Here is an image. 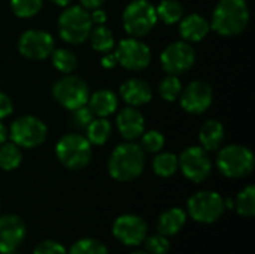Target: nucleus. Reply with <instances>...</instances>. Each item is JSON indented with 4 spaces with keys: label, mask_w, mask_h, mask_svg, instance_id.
I'll return each mask as SVG.
<instances>
[{
    "label": "nucleus",
    "mask_w": 255,
    "mask_h": 254,
    "mask_svg": "<svg viewBox=\"0 0 255 254\" xmlns=\"http://www.w3.org/2000/svg\"><path fill=\"white\" fill-rule=\"evenodd\" d=\"M145 169V151L134 142L120 144L108 162L109 175L121 183L133 181Z\"/></svg>",
    "instance_id": "obj_1"
},
{
    "label": "nucleus",
    "mask_w": 255,
    "mask_h": 254,
    "mask_svg": "<svg viewBox=\"0 0 255 254\" xmlns=\"http://www.w3.org/2000/svg\"><path fill=\"white\" fill-rule=\"evenodd\" d=\"M250 22L247 0H220L214 9L211 27L221 36L241 34Z\"/></svg>",
    "instance_id": "obj_2"
},
{
    "label": "nucleus",
    "mask_w": 255,
    "mask_h": 254,
    "mask_svg": "<svg viewBox=\"0 0 255 254\" xmlns=\"http://www.w3.org/2000/svg\"><path fill=\"white\" fill-rule=\"evenodd\" d=\"M55 154L64 168L81 171L87 168L91 160V144L79 133H69L57 142Z\"/></svg>",
    "instance_id": "obj_3"
},
{
    "label": "nucleus",
    "mask_w": 255,
    "mask_h": 254,
    "mask_svg": "<svg viewBox=\"0 0 255 254\" xmlns=\"http://www.w3.org/2000/svg\"><path fill=\"white\" fill-rule=\"evenodd\" d=\"M57 25L60 37L64 42L78 45L88 39L93 28V21L88 10L82 6H69L58 16Z\"/></svg>",
    "instance_id": "obj_4"
},
{
    "label": "nucleus",
    "mask_w": 255,
    "mask_h": 254,
    "mask_svg": "<svg viewBox=\"0 0 255 254\" xmlns=\"http://www.w3.org/2000/svg\"><path fill=\"white\" fill-rule=\"evenodd\" d=\"M217 166L220 172L227 178L248 177L254 169L253 151L244 145H227L220 150L217 157Z\"/></svg>",
    "instance_id": "obj_5"
},
{
    "label": "nucleus",
    "mask_w": 255,
    "mask_h": 254,
    "mask_svg": "<svg viewBox=\"0 0 255 254\" xmlns=\"http://www.w3.org/2000/svg\"><path fill=\"white\" fill-rule=\"evenodd\" d=\"M155 6L148 0H133L123 12V24L131 37L146 36L157 22Z\"/></svg>",
    "instance_id": "obj_6"
},
{
    "label": "nucleus",
    "mask_w": 255,
    "mask_h": 254,
    "mask_svg": "<svg viewBox=\"0 0 255 254\" xmlns=\"http://www.w3.org/2000/svg\"><path fill=\"white\" fill-rule=\"evenodd\" d=\"M226 211L224 198L211 190H202L193 195L187 204V213L193 220L202 225H212L221 219Z\"/></svg>",
    "instance_id": "obj_7"
},
{
    "label": "nucleus",
    "mask_w": 255,
    "mask_h": 254,
    "mask_svg": "<svg viewBox=\"0 0 255 254\" xmlns=\"http://www.w3.org/2000/svg\"><path fill=\"white\" fill-rule=\"evenodd\" d=\"M52 97L66 109H76L87 105L90 90L87 82L75 75H64L52 85Z\"/></svg>",
    "instance_id": "obj_8"
},
{
    "label": "nucleus",
    "mask_w": 255,
    "mask_h": 254,
    "mask_svg": "<svg viewBox=\"0 0 255 254\" xmlns=\"http://www.w3.org/2000/svg\"><path fill=\"white\" fill-rule=\"evenodd\" d=\"M9 136L19 148H36L45 142L48 136V127L42 120L33 115H24L10 124Z\"/></svg>",
    "instance_id": "obj_9"
},
{
    "label": "nucleus",
    "mask_w": 255,
    "mask_h": 254,
    "mask_svg": "<svg viewBox=\"0 0 255 254\" xmlns=\"http://www.w3.org/2000/svg\"><path fill=\"white\" fill-rule=\"evenodd\" d=\"M178 166L185 178L193 183H203L212 172V162L202 147H188L178 157Z\"/></svg>",
    "instance_id": "obj_10"
},
{
    "label": "nucleus",
    "mask_w": 255,
    "mask_h": 254,
    "mask_svg": "<svg viewBox=\"0 0 255 254\" xmlns=\"http://www.w3.org/2000/svg\"><path fill=\"white\" fill-rule=\"evenodd\" d=\"M115 55L118 64L128 70H143L151 63L149 46L137 37L123 39L115 49Z\"/></svg>",
    "instance_id": "obj_11"
},
{
    "label": "nucleus",
    "mask_w": 255,
    "mask_h": 254,
    "mask_svg": "<svg viewBox=\"0 0 255 254\" xmlns=\"http://www.w3.org/2000/svg\"><path fill=\"white\" fill-rule=\"evenodd\" d=\"M112 234L118 243L127 247H137L143 244L148 235L146 222L136 214L120 216L112 225Z\"/></svg>",
    "instance_id": "obj_12"
},
{
    "label": "nucleus",
    "mask_w": 255,
    "mask_h": 254,
    "mask_svg": "<svg viewBox=\"0 0 255 254\" xmlns=\"http://www.w3.org/2000/svg\"><path fill=\"white\" fill-rule=\"evenodd\" d=\"M196 63V52L185 40H178L166 46L161 54V66L167 75H181L188 72Z\"/></svg>",
    "instance_id": "obj_13"
},
{
    "label": "nucleus",
    "mask_w": 255,
    "mask_h": 254,
    "mask_svg": "<svg viewBox=\"0 0 255 254\" xmlns=\"http://www.w3.org/2000/svg\"><path fill=\"white\" fill-rule=\"evenodd\" d=\"M18 51L30 60H45L54 51V39L45 30H27L18 39Z\"/></svg>",
    "instance_id": "obj_14"
},
{
    "label": "nucleus",
    "mask_w": 255,
    "mask_h": 254,
    "mask_svg": "<svg viewBox=\"0 0 255 254\" xmlns=\"http://www.w3.org/2000/svg\"><path fill=\"white\" fill-rule=\"evenodd\" d=\"M27 235V226L24 220L16 214L0 216V253L9 254L24 243Z\"/></svg>",
    "instance_id": "obj_15"
},
{
    "label": "nucleus",
    "mask_w": 255,
    "mask_h": 254,
    "mask_svg": "<svg viewBox=\"0 0 255 254\" xmlns=\"http://www.w3.org/2000/svg\"><path fill=\"white\" fill-rule=\"evenodd\" d=\"M181 106L190 114H202L205 112L214 99L212 87L205 81H193L190 82L179 94Z\"/></svg>",
    "instance_id": "obj_16"
},
{
    "label": "nucleus",
    "mask_w": 255,
    "mask_h": 254,
    "mask_svg": "<svg viewBox=\"0 0 255 254\" xmlns=\"http://www.w3.org/2000/svg\"><path fill=\"white\" fill-rule=\"evenodd\" d=\"M117 127L124 139L133 141L145 132V118L139 109L134 106H127L118 112Z\"/></svg>",
    "instance_id": "obj_17"
},
{
    "label": "nucleus",
    "mask_w": 255,
    "mask_h": 254,
    "mask_svg": "<svg viewBox=\"0 0 255 254\" xmlns=\"http://www.w3.org/2000/svg\"><path fill=\"white\" fill-rule=\"evenodd\" d=\"M120 94L130 106H142L146 105L152 99V90L149 84L140 78H130L120 87Z\"/></svg>",
    "instance_id": "obj_18"
},
{
    "label": "nucleus",
    "mask_w": 255,
    "mask_h": 254,
    "mask_svg": "<svg viewBox=\"0 0 255 254\" xmlns=\"http://www.w3.org/2000/svg\"><path fill=\"white\" fill-rule=\"evenodd\" d=\"M211 30L208 19L199 13H190L179 21V34L185 42H200Z\"/></svg>",
    "instance_id": "obj_19"
},
{
    "label": "nucleus",
    "mask_w": 255,
    "mask_h": 254,
    "mask_svg": "<svg viewBox=\"0 0 255 254\" xmlns=\"http://www.w3.org/2000/svg\"><path fill=\"white\" fill-rule=\"evenodd\" d=\"M185 223H187V213L182 208L173 207L166 210L163 214H160L157 220V229L158 234L170 238L178 235L185 226Z\"/></svg>",
    "instance_id": "obj_20"
},
{
    "label": "nucleus",
    "mask_w": 255,
    "mask_h": 254,
    "mask_svg": "<svg viewBox=\"0 0 255 254\" xmlns=\"http://www.w3.org/2000/svg\"><path fill=\"white\" fill-rule=\"evenodd\" d=\"M87 103L94 117H109L118 108V99L111 90H99L93 93Z\"/></svg>",
    "instance_id": "obj_21"
},
{
    "label": "nucleus",
    "mask_w": 255,
    "mask_h": 254,
    "mask_svg": "<svg viewBox=\"0 0 255 254\" xmlns=\"http://www.w3.org/2000/svg\"><path fill=\"white\" fill-rule=\"evenodd\" d=\"M199 139L202 144V148L206 151H215L220 148V145L224 141V127L217 120H208L199 133Z\"/></svg>",
    "instance_id": "obj_22"
},
{
    "label": "nucleus",
    "mask_w": 255,
    "mask_h": 254,
    "mask_svg": "<svg viewBox=\"0 0 255 254\" xmlns=\"http://www.w3.org/2000/svg\"><path fill=\"white\" fill-rule=\"evenodd\" d=\"M112 133V124L106 117L93 118L87 126V139L91 145H105Z\"/></svg>",
    "instance_id": "obj_23"
},
{
    "label": "nucleus",
    "mask_w": 255,
    "mask_h": 254,
    "mask_svg": "<svg viewBox=\"0 0 255 254\" xmlns=\"http://www.w3.org/2000/svg\"><path fill=\"white\" fill-rule=\"evenodd\" d=\"M88 37H90V43H91L93 49H96L97 52L105 54V52H109L114 49V45H115L114 34L105 25H96L94 28H91Z\"/></svg>",
    "instance_id": "obj_24"
},
{
    "label": "nucleus",
    "mask_w": 255,
    "mask_h": 254,
    "mask_svg": "<svg viewBox=\"0 0 255 254\" xmlns=\"http://www.w3.org/2000/svg\"><path fill=\"white\" fill-rule=\"evenodd\" d=\"M157 18H160L164 24H176L184 16V6L178 0H163L157 7Z\"/></svg>",
    "instance_id": "obj_25"
},
{
    "label": "nucleus",
    "mask_w": 255,
    "mask_h": 254,
    "mask_svg": "<svg viewBox=\"0 0 255 254\" xmlns=\"http://www.w3.org/2000/svg\"><path fill=\"white\" fill-rule=\"evenodd\" d=\"M22 153L21 148L13 142H3L0 145V169L13 171L21 165Z\"/></svg>",
    "instance_id": "obj_26"
},
{
    "label": "nucleus",
    "mask_w": 255,
    "mask_h": 254,
    "mask_svg": "<svg viewBox=\"0 0 255 254\" xmlns=\"http://www.w3.org/2000/svg\"><path fill=\"white\" fill-rule=\"evenodd\" d=\"M152 169L154 172L161 178H169L176 174L179 169L178 166V157L172 153H160L152 160Z\"/></svg>",
    "instance_id": "obj_27"
},
{
    "label": "nucleus",
    "mask_w": 255,
    "mask_h": 254,
    "mask_svg": "<svg viewBox=\"0 0 255 254\" xmlns=\"http://www.w3.org/2000/svg\"><path fill=\"white\" fill-rule=\"evenodd\" d=\"M51 57H52L54 67L61 73H72L78 67V57L75 55V52H72L67 48L54 49Z\"/></svg>",
    "instance_id": "obj_28"
},
{
    "label": "nucleus",
    "mask_w": 255,
    "mask_h": 254,
    "mask_svg": "<svg viewBox=\"0 0 255 254\" xmlns=\"http://www.w3.org/2000/svg\"><path fill=\"white\" fill-rule=\"evenodd\" d=\"M238 214L242 217H253L255 214V187L247 186L235 199V207Z\"/></svg>",
    "instance_id": "obj_29"
},
{
    "label": "nucleus",
    "mask_w": 255,
    "mask_h": 254,
    "mask_svg": "<svg viewBox=\"0 0 255 254\" xmlns=\"http://www.w3.org/2000/svg\"><path fill=\"white\" fill-rule=\"evenodd\" d=\"M67 254H109V250L96 238H81L70 246Z\"/></svg>",
    "instance_id": "obj_30"
},
{
    "label": "nucleus",
    "mask_w": 255,
    "mask_h": 254,
    "mask_svg": "<svg viewBox=\"0 0 255 254\" xmlns=\"http://www.w3.org/2000/svg\"><path fill=\"white\" fill-rule=\"evenodd\" d=\"M182 91V84L178 78V75H167L161 79L160 85H158V93L160 96L167 100V102H173L179 97Z\"/></svg>",
    "instance_id": "obj_31"
},
{
    "label": "nucleus",
    "mask_w": 255,
    "mask_h": 254,
    "mask_svg": "<svg viewBox=\"0 0 255 254\" xmlns=\"http://www.w3.org/2000/svg\"><path fill=\"white\" fill-rule=\"evenodd\" d=\"M43 0H10L12 12L19 18H31L42 9Z\"/></svg>",
    "instance_id": "obj_32"
},
{
    "label": "nucleus",
    "mask_w": 255,
    "mask_h": 254,
    "mask_svg": "<svg viewBox=\"0 0 255 254\" xmlns=\"http://www.w3.org/2000/svg\"><path fill=\"white\" fill-rule=\"evenodd\" d=\"M145 252L148 254H167L170 250V241L167 237L161 234H154V235H146L145 241Z\"/></svg>",
    "instance_id": "obj_33"
},
{
    "label": "nucleus",
    "mask_w": 255,
    "mask_h": 254,
    "mask_svg": "<svg viewBox=\"0 0 255 254\" xmlns=\"http://www.w3.org/2000/svg\"><path fill=\"white\" fill-rule=\"evenodd\" d=\"M140 136H142L140 147L145 153H158L164 147V142H166L164 136H163V133H160L157 130L143 132Z\"/></svg>",
    "instance_id": "obj_34"
},
{
    "label": "nucleus",
    "mask_w": 255,
    "mask_h": 254,
    "mask_svg": "<svg viewBox=\"0 0 255 254\" xmlns=\"http://www.w3.org/2000/svg\"><path fill=\"white\" fill-rule=\"evenodd\" d=\"M93 118H94V115L87 105L72 111V124L78 129H87V126L91 123Z\"/></svg>",
    "instance_id": "obj_35"
},
{
    "label": "nucleus",
    "mask_w": 255,
    "mask_h": 254,
    "mask_svg": "<svg viewBox=\"0 0 255 254\" xmlns=\"http://www.w3.org/2000/svg\"><path fill=\"white\" fill-rule=\"evenodd\" d=\"M33 254H67V250L57 241L45 240L34 247Z\"/></svg>",
    "instance_id": "obj_36"
},
{
    "label": "nucleus",
    "mask_w": 255,
    "mask_h": 254,
    "mask_svg": "<svg viewBox=\"0 0 255 254\" xmlns=\"http://www.w3.org/2000/svg\"><path fill=\"white\" fill-rule=\"evenodd\" d=\"M12 111H13V103H12L10 97L6 93L0 91V120L9 117L12 114Z\"/></svg>",
    "instance_id": "obj_37"
},
{
    "label": "nucleus",
    "mask_w": 255,
    "mask_h": 254,
    "mask_svg": "<svg viewBox=\"0 0 255 254\" xmlns=\"http://www.w3.org/2000/svg\"><path fill=\"white\" fill-rule=\"evenodd\" d=\"M100 63H102V66H103L105 69H112V67H115V66L118 64V60H117L115 52H112V51L105 52V55H103V58H102Z\"/></svg>",
    "instance_id": "obj_38"
},
{
    "label": "nucleus",
    "mask_w": 255,
    "mask_h": 254,
    "mask_svg": "<svg viewBox=\"0 0 255 254\" xmlns=\"http://www.w3.org/2000/svg\"><path fill=\"white\" fill-rule=\"evenodd\" d=\"M90 16H91L93 25H94V24H96V25H105V22H106V12L102 10L100 7H99V9H94V12L90 13Z\"/></svg>",
    "instance_id": "obj_39"
},
{
    "label": "nucleus",
    "mask_w": 255,
    "mask_h": 254,
    "mask_svg": "<svg viewBox=\"0 0 255 254\" xmlns=\"http://www.w3.org/2000/svg\"><path fill=\"white\" fill-rule=\"evenodd\" d=\"M81 1V6L87 10H94V9H99L102 7V4L106 1V0H79Z\"/></svg>",
    "instance_id": "obj_40"
},
{
    "label": "nucleus",
    "mask_w": 255,
    "mask_h": 254,
    "mask_svg": "<svg viewBox=\"0 0 255 254\" xmlns=\"http://www.w3.org/2000/svg\"><path fill=\"white\" fill-rule=\"evenodd\" d=\"M6 136H7V130H6L4 124L0 121V145L6 141Z\"/></svg>",
    "instance_id": "obj_41"
},
{
    "label": "nucleus",
    "mask_w": 255,
    "mask_h": 254,
    "mask_svg": "<svg viewBox=\"0 0 255 254\" xmlns=\"http://www.w3.org/2000/svg\"><path fill=\"white\" fill-rule=\"evenodd\" d=\"M55 4H58V6H67V4H70L73 0H52Z\"/></svg>",
    "instance_id": "obj_42"
},
{
    "label": "nucleus",
    "mask_w": 255,
    "mask_h": 254,
    "mask_svg": "<svg viewBox=\"0 0 255 254\" xmlns=\"http://www.w3.org/2000/svg\"><path fill=\"white\" fill-rule=\"evenodd\" d=\"M130 254H148V253H146V252L143 250V252H134V253H130Z\"/></svg>",
    "instance_id": "obj_43"
},
{
    "label": "nucleus",
    "mask_w": 255,
    "mask_h": 254,
    "mask_svg": "<svg viewBox=\"0 0 255 254\" xmlns=\"http://www.w3.org/2000/svg\"><path fill=\"white\" fill-rule=\"evenodd\" d=\"M9 254H18V253H15V252H13V253H9Z\"/></svg>",
    "instance_id": "obj_44"
},
{
    "label": "nucleus",
    "mask_w": 255,
    "mask_h": 254,
    "mask_svg": "<svg viewBox=\"0 0 255 254\" xmlns=\"http://www.w3.org/2000/svg\"><path fill=\"white\" fill-rule=\"evenodd\" d=\"M0 208H1V204H0Z\"/></svg>",
    "instance_id": "obj_45"
}]
</instances>
